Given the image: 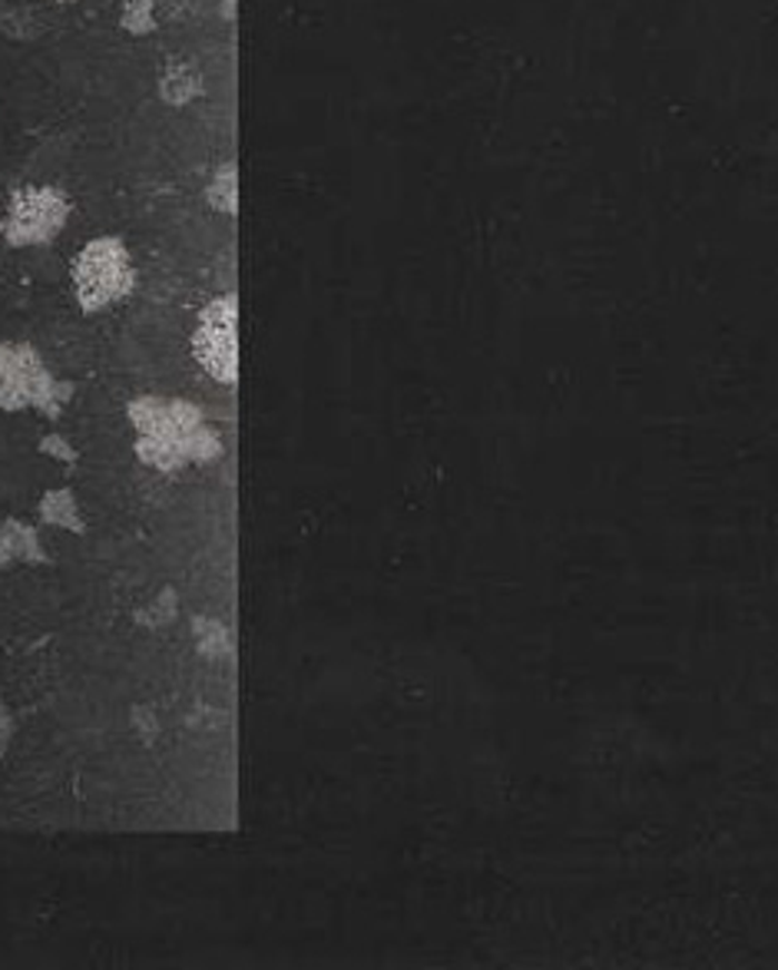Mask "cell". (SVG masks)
I'll return each mask as SVG.
<instances>
[{"label":"cell","mask_w":778,"mask_h":970,"mask_svg":"<svg viewBox=\"0 0 778 970\" xmlns=\"http://www.w3.org/2000/svg\"><path fill=\"white\" fill-rule=\"evenodd\" d=\"M127 415L136 430V457L152 471H176L189 461H216L223 454L199 408L183 398L142 395L130 402Z\"/></svg>","instance_id":"1"},{"label":"cell","mask_w":778,"mask_h":970,"mask_svg":"<svg viewBox=\"0 0 778 970\" xmlns=\"http://www.w3.org/2000/svg\"><path fill=\"white\" fill-rule=\"evenodd\" d=\"M73 301L83 315H100L127 301L136 288V266L130 246L120 236L90 239L70 263Z\"/></svg>","instance_id":"2"},{"label":"cell","mask_w":778,"mask_h":970,"mask_svg":"<svg viewBox=\"0 0 778 970\" xmlns=\"http://www.w3.org/2000/svg\"><path fill=\"white\" fill-rule=\"evenodd\" d=\"M73 395L70 382H57L33 345L0 342V412H40L60 417Z\"/></svg>","instance_id":"3"},{"label":"cell","mask_w":778,"mask_h":970,"mask_svg":"<svg viewBox=\"0 0 778 970\" xmlns=\"http://www.w3.org/2000/svg\"><path fill=\"white\" fill-rule=\"evenodd\" d=\"M70 196L60 186L33 182L10 192L0 212V239L10 249H40L60 239L70 222Z\"/></svg>","instance_id":"4"},{"label":"cell","mask_w":778,"mask_h":970,"mask_svg":"<svg viewBox=\"0 0 778 970\" xmlns=\"http://www.w3.org/2000/svg\"><path fill=\"white\" fill-rule=\"evenodd\" d=\"M239 301L236 295H219L199 311V325L193 331V355L206 375L219 385H236L239 378Z\"/></svg>","instance_id":"5"},{"label":"cell","mask_w":778,"mask_h":970,"mask_svg":"<svg viewBox=\"0 0 778 970\" xmlns=\"http://www.w3.org/2000/svg\"><path fill=\"white\" fill-rule=\"evenodd\" d=\"M40 521L50 524V527H60V531H70V534H83L87 524L80 517V504H77V494L70 487H57V491H47L40 497V507H37Z\"/></svg>","instance_id":"6"},{"label":"cell","mask_w":778,"mask_h":970,"mask_svg":"<svg viewBox=\"0 0 778 970\" xmlns=\"http://www.w3.org/2000/svg\"><path fill=\"white\" fill-rule=\"evenodd\" d=\"M206 206L219 216L239 212V162L236 159L223 162L206 182Z\"/></svg>","instance_id":"7"},{"label":"cell","mask_w":778,"mask_h":970,"mask_svg":"<svg viewBox=\"0 0 778 970\" xmlns=\"http://www.w3.org/2000/svg\"><path fill=\"white\" fill-rule=\"evenodd\" d=\"M199 93H203V80H199V73H196L193 67H186V63H176V67H169V70L159 77V97H163V103H169V107H186V103H193Z\"/></svg>","instance_id":"8"},{"label":"cell","mask_w":778,"mask_h":970,"mask_svg":"<svg viewBox=\"0 0 778 970\" xmlns=\"http://www.w3.org/2000/svg\"><path fill=\"white\" fill-rule=\"evenodd\" d=\"M3 531H7V544H10V554H13V563H47V554L40 547V537L33 527L7 517L3 521Z\"/></svg>","instance_id":"9"},{"label":"cell","mask_w":778,"mask_h":970,"mask_svg":"<svg viewBox=\"0 0 778 970\" xmlns=\"http://www.w3.org/2000/svg\"><path fill=\"white\" fill-rule=\"evenodd\" d=\"M120 27L130 37H149L156 30V3L152 0H124V7H120Z\"/></svg>","instance_id":"10"},{"label":"cell","mask_w":778,"mask_h":970,"mask_svg":"<svg viewBox=\"0 0 778 970\" xmlns=\"http://www.w3.org/2000/svg\"><path fill=\"white\" fill-rule=\"evenodd\" d=\"M40 454H47V457H53V461H60V464H77V451H73V444H70L67 437H60V434H43V437H40Z\"/></svg>","instance_id":"11"},{"label":"cell","mask_w":778,"mask_h":970,"mask_svg":"<svg viewBox=\"0 0 778 970\" xmlns=\"http://www.w3.org/2000/svg\"><path fill=\"white\" fill-rule=\"evenodd\" d=\"M10 739H13V715H10L7 702L0 699V759H3L7 749H10Z\"/></svg>","instance_id":"12"},{"label":"cell","mask_w":778,"mask_h":970,"mask_svg":"<svg viewBox=\"0 0 778 970\" xmlns=\"http://www.w3.org/2000/svg\"><path fill=\"white\" fill-rule=\"evenodd\" d=\"M13 566V554H10V544H7V531H3V521H0V570Z\"/></svg>","instance_id":"13"},{"label":"cell","mask_w":778,"mask_h":970,"mask_svg":"<svg viewBox=\"0 0 778 970\" xmlns=\"http://www.w3.org/2000/svg\"><path fill=\"white\" fill-rule=\"evenodd\" d=\"M53 3H77V0H53Z\"/></svg>","instance_id":"14"}]
</instances>
